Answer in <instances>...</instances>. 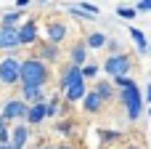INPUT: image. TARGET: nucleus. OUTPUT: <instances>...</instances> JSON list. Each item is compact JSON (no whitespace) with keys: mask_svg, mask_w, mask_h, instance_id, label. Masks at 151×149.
Segmentation results:
<instances>
[{"mask_svg":"<svg viewBox=\"0 0 151 149\" xmlns=\"http://www.w3.org/2000/svg\"><path fill=\"white\" fill-rule=\"evenodd\" d=\"M50 80V69L48 64L37 61L35 56L29 59H21L19 64V85H29V88H45Z\"/></svg>","mask_w":151,"mask_h":149,"instance_id":"nucleus-1","label":"nucleus"},{"mask_svg":"<svg viewBox=\"0 0 151 149\" xmlns=\"http://www.w3.org/2000/svg\"><path fill=\"white\" fill-rule=\"evenodd\" d=\"M130 69H133V59H130L127 53H114V56H109V59L104 61V72H106L111 80L130 75Z\"/></svg>","mask_w":151,"mask_h":149,"instance_id":"nucleus-2","label":"nucleus"},{"mask_svg":"<svg viewBox=\"0 0 151 149\" xmlns=\"http://www.w3.org/2000/svg\"><path fill=\"white\" fill-rule=\"evenodd\" d=\"M19 56H5L0 59V85H16L19 83Z\"/></svg>","mask_w":151,"mask_h":149,"instance_id":"nucleus-3","label":"nucleus"},{"mask_svg":"<svg viewBox=\"0 0 151 149\" xmlns=\"http://www.w3.org/2000/svg\"><path fill=\"white\" fill-rule=\"evenodd\" d=\"M0 117H3L5 123H11V120H24V117H27V104H24L21 99H5V101H3V109H0Z\"/></svg>","mask_w":151,"mask_h":149,"instance_id":"nucleus-4","label":"nucleus"},{"mask_svg":"<svg viewBox=\"0 0 151 149\" xmlns=\"http://www.w3.org/2000/svg\"><path fill=\"white\" fill-rule=\"evenodd\" d=\"M66 35H69V27L64 21H48V27H45V43L61 45L66 40Z\"/></svg>","mask_w":151,"mask_h":149,"instance_id":"nucleus-5","label":"nucleus"},{"mask_svg":"<svg viewBox=\"0 0 151 149\" xmlns=\"http://www.w3.org/2000/svg\"><path fill=\"white\" fill-rule=\"evenodd\" d=\"M80 80H82L80 67H74V64H64V69H61V75H58V88H61V91H66L69 85L80 83Z\"/></svg>","mask_w":151,"mask_h":149,"instance_id":"nucleus-6","label":"nucleus"},{"mask_svg":"<svg viewBox=\"0 0 151 149\" xmlns=\"http://www.w3.org/2000/svg\"><path fill=\"white\" fill-rule=\"evenodd\" d=\"M16 37H19V45H35L37 43V24L35 21H27L16 29Z\"/></svg>","mask_w":151,"mask_h":149,"instance_id":"nucleus-7","label":"nucleus"},{"mask_svg":"<svg viewBox=\"0 0 151 149\" xmlns=\"http://www.w3.org/2000/svg\"><path fill=\"white\" fill-rule=\"evenodd\" d=\"M29 141V125H13L11 128V149H24Z\"/></svg>","mask_w":151,"mask_h":149,"instance_id":"nucleus-8","label":"nucleus"},{"mask_svg":"<svg viewBox=\"0 0 151 149\" xmlns=\"http://www.w3.org/2000/svg\"><path fill=\"white\" fill-rule=\"evenodd\" d=\"M24 120L29 123V128H32V125H40V123L45 120V101L29 104V107H27V117H24Z\"/></svg>","mask_w":151,"mask_h":149,"instance_id":"nucleus-9","label":"nucleus"},{"mask_svg":"<svg viewBox=\"0 0 151 149\" xmlns=\"http://www.w3.org/2000/svg\"><path fill=\"white\" fill-rule=\"evenodd\" d=\"M27 107L29 104H37V101H45V88H29V85H21V96H19Z\"/></svg>","mask_w":151,"mask_h":149,"instance_id":"nucleus-10","label":"nucleus"},{"mask_svg":"<svg viewBox=\"0 0 151 149\" xmlns=\"http://www.w3.org/2000/svg\"><path fill=\"white\" fill-rule=\"evenodd\" d=\"M85 93H88V83L80 80V83H74V85H69V88L64 91V101H66V104H72V101H82Z\"/></svg>","mask_w":151,"mask_h":149,"instance_id":"nucleus-11","label":"nucleus"},{"mask_svg":"<svg viewBox=\"0 0 151 149\" xmlns=\"http://www.w3.org/2000/svg\"><path fill=\"white\" fill-rule=\"evenodd\" d=\"M37 61H42V64H48V61H56L58 59V45H50V43H40L37 45V56H35Z\"/></svg>","mask_w":151,"mask_h":149,"instance_id":"nucleus-12","label":"nucleus"},{"mask_svg":"<svg viewBox=\"0 0 151 149\" xmlns=\"http://www.w3.org/2000/svg\"><path fill=\"white\" fill-rule=\"evenodd\" d=\"M135 101H143L138 83H135V85H130V88H119V104L130 107V104H135Z\"/></svg>","mask_w":151,"mask_h":149,"instance_id":"nucleus-13","label":"nucleus"},{"mask_svg":"<svg viewBox=\"0 0 151 149\" xmlns=\"http://www.w3.org/2000/svg\"><path fill=\"white\" fill-rule=\"evenodd\" d=\"M93 91L98 93V99H101L104 104L114 101V85H111V80H98V83L93 85Z\"/></svg>","mask_w":151,"mask_h":149,"instance_id":"nucleus-14","label":"nucleus"},{"mask_svg":"<svg viewBox=\"0 0 151 149\" xmlns=\"http://www.w3.org/2000/svg\"><path fill=\"white\" fill-rule=\"evenodd\" d=\"M82 107H85V112H93V115H98L101 109H104V101L98 99V93L90 88L85 96H82Z\"/></svg>","mask_w":151,"mask_h":149,"instance_id":"nucleus-15","label":"nucleus"},{"mask_svg":"<svg viewBox=\"0 0 151 149\" xmlns=\"http://www.w3.org/2000/svg\"><path fill=\"white\" fill-rule=\"evenodd\" d=\"M69 59H72L69 64H74V67H85V64H88V48H85V43H74Z\"/></svg>","mask_w":151,"mask_h":149,"instance_id":"nucleus-16","label":"nucleus"},{"mask_svg":"<svg viewBox=\"0 0 151 149\" xmlns=\"http://www.w3.org/2000/svg\"><path fill=\"white\" fill-rule=\"evenodd\" d=\"M13 48H19L16 29H3L0 27V51H13Z\"/></svg>","mask_w":151,"mask_h":149,"instance_id":"nucleus-17","label":"nucleus"},{"mask_svg":"<svg viewBox=\"0 0 151 149\" xmlns=\"http://www.w3.org/2000/svg\"><path fill=\"white\" fill-rule=\"evenodd\" d=\"M21 11H8V13H3V19H0V27L3 29H19L21 27Z\"/></svg>","mask_w":151,"mask_h":149,"instance_id":"nucleus-18","label":"nucleus"},{"mask_svg":"<svg viewBox=\"0 0 151 149\" xmlns=\"http://www.w3.org/2000/svg\"><path fill=\"white\" fill-rule=\"evenodd\" d=\"M106 40H109V37H106L104 32H88L82 43H85V48H93V51H98V48H104V45H106Z\"/></svg>","mask_w":151,"mask_h":149,"instance_id":"nucleus-19","label":"nucleus"},{"mask_svg":"<svg viewBox=\"0 0 151 149\" xmlns=\"http://www.w3.org/2000/svg\"><path fill=\"white\" fill-rule=\"evenodd\" d=\"M130 37H133V43L138 45V53H149V43H146V35H143L138 27H130Z\"/></svg>","mask_w":151,"mask_h":149,"instance_id":"nucleus-20","label":"nucleus"},{"mask_svg":"<svg viewBox=\"0 0 151 149\" xmlns=\"http://www.w3.org/2000/svg\"><path fill=\"white\" fill-rule=\"evenodd\" d=\"M61 109V99H45V117H56Z\"/></svg>","mask_w":151,"mask_h":149,"instance_id":"nucleus-21","label":"nucleus"},{"mask_svg":"<svg viewBox=\"0 0 151 149\" xmlns=\"http://www.w3.org/2000/svg\"><path fill=\"white\" fill-rule=\"evenodd\" d=\"M141 115H143V101H135V104L127 107V120H130V123H135Z\"/></svg>","mask_w":151,"mask_h":149,"instance_id":"nucleus-22","label":"nucleus"},{"mask_svg":"<svg viewBox=\"0 0 151 149\" xmlns=\"http://www.w3.org/2000/svg\"><path fill=\"white\" fill-rule=\"evenodd\" d=\"M80 75H82V80L88 83L90 77H96V75H98V64H85V67H80Z\"/></svg>","mask_w":151,"mask_h":149,"instance_id":"nucleus-23","label":"nucleus"},{"mask_svg":"<svg viewBox=\"0 0 151 149\" xmlns=\"http://www.w3.org/2000/svg\"><path fill=\"white\" fill-rule=\"evenodd\" d=\"M117 13H119L125 21H130V19H135V16H138V11H135V8H130V5H119V8H117Z\"/></svg>","mask_w":151,"mask_h":149,"instance_id":"nucleus-24","label":"nucleus"},{"mask_svg":"<svg viewBox=\"0 0 151 149\" xmlns=\"http://www.w3.org/2000/svg\"><path fill=\"white\" fill-rule=\"evenodd\" d=\"M111 85H117V88H130V85H135V80H133L130 75H125V77H114Z\"/></svg>","mask_w":151,"mask_h":149,"instance_id":"nucleus-25","label":"nucleus"},{"mask_svg":"<svg viewBox=\"0 0 151 149\" xmlns=\"http://www.w3.org/2000/svg\"><path fill=\"white\" fill-rule=\"evenodd\" d=\"M77 8H80V11H85L88 16H93V19H96V16L101 13V11H98V5H93V3H80Z\"/></svg>","mask_w":151,"mask_h":149,"instance_id":"nucleus-26","label":"nucleus"},{"mask_svg":"<svg viewBox=\"0 0 151 149\" xmlns=\"http://www.w3.org/2000/svg\"><path fill=\"white\" fill-rule=\"evenodd\" d=\"M135 11H138V13H141V11H143V13H151V0H138Z\"/></svg>","mask_w":151,"mask_h":149,"instance_id":"nucleus-27","label":"nucleus"},{"mask_svg":"<svg viewBox=\"0 0 151 149\" xmlns=\"http://www.w3.org/2000/svg\"><path fill=\"white\" fill-rule=\"evenodd\" d=\"M56 131H58V133H72V123H69V120H64V123H58V125H56Z\"/></svg>","mask_w":151,"mask_h":149,"instance_id":"nucleus-28","label":"nucleus"},{"mask_svg":"<svg viewBox=\"0 0 151 149\" xmlns=\"http://www.w3.org/2000/svg\"><path fill=\"white\" fill-rule=\"evenodd\" d=\"M104 48H109V51H111V56H114V53L119 51V45H117L114 40H106V45H104Z\"/></svg>","mask_w":151,"mask_h":149,"instance_id":"nucleus-29","label":"nucleus"},{"mask_svg":"<svg viewBox=\"0 0 151 149\" xmlns=\"http://www.w3.org/2000/svg\"><path fill=\"white\" fill-rule=\"evenodd\" d=\"M11 141V131L5 128V131H0V144H8Z\"/></svg>","mask_w":151,"mask_h":149,"instance_id":"nucleus-30","label":"nucleus"},{"mask_svg":"<svg viewBox=\"0 0 151 149\" xmlns=\"http://www.w3.org/2000/svg\"><path fill=\"white\" fill-rule=\"evenodd\" d=\"M143 101H149V104H151V85L146 88V93H143Z\"/></svg>","mask_w":151,"mask_h":149,"instance_id":"nucleus-31","label":"nucleus"},{"mask_svg":"<svg viewBox=\"0 0 151 149\" xmlns=\"http://www.w3.org/2000/svg\"><path fill=\"white\" fill-rule=\"evenodd\" d=\"M29 3H32V0H16V5H19V8H27Z\"/></svg>","mask_w":151,"mask_h":149,"instance_id":"nucleus-32","label":"nucleus"},{"mask_svg":"<svg viewBox=\"0 0 151 149\" xmlns=\"http://www.w3.org/2000/svg\"><path fill=\"white\" fill-rule=\"evenodd\" d=\"M5 128H8V123H5V120L0 117V131H5Z\"/></svg>","mask_w":151,"mask_h":149,"instance_id":"nucleus-33","label":"nucleus"},{"mask_svg":"<svg viewBox=\"0 0 151 149\" xmlns=\"http://www.w3.org/2000/svg\"><path fill=\"white\" fill-rule=\"evenodd\" d=\"M0 149H11V144H0Z\"/></svg>","mask_w":151,"mask_h":149,"instance_id":"nucleus-34","label":"nucleus"},{"mask_svg":"<svg viewBox=\"0 0 151 149\" xmlns=\"http://www.w3.org/2000/svg\"><path fill=\"white\" fill-rule=\"evenodd\" d=\"M125 149H141V147H135V144H130V147H125Z\"/></svg>","mask_w":151,"mask_h":149,"instance_id":"nucleus-35","label":"nucleus"},{"mask_svg":"<svg viewBox=\"0 0 151 149\" xmlns=\"http://www.w3.org/2000/svg\"><path fill=\"white\" fill-rule=\"evenodd\" d=\"M42 149H56V147H42Z\"/></svg>","mask_w":151,"mask_h":149,"instance_id":"nucleus-36","label":"nucleus"},{"mask_svg":"<svg viewBox=\"0 0 151 149\" xmlns=\"http://www.w3.org/2000/svg\"><path fill=\"white\" fill-rule=\"evenodd\" d=\"M149 115H151V107H149Z\"/></svg>","mask_w":151,"mask_h":149,"instance_id":"nucleus-37","label":"nucleus"},{"mask_svg":"<svg viewBox=\"0 0 151 149\" xmlns=\"http://www.w3.org/2000/svg\"><path fill=\"white\" fill-rule=\"evenodd\" d=\"M149 53H151V45H149Z\"/></svg>","mask_w":151,"mask_h":149,"instance_id":"nucleus-38","label":"nucleus"}]
</instances>
